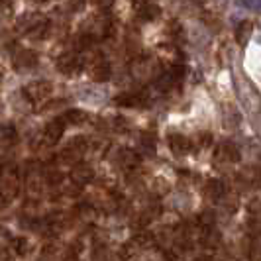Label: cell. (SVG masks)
Here are the masks:
<instances>
[{
    "mask_svg": "<svg viewBox=\"0 0 261 261\" xmlns=\"http://www.w3.org/2000/svg\"><path fill=\"white\" fill-rule=\"evenodd\" d=\"M81 59H79L77 55H67L61 59V63H59V71L61 73H65V75H77L79 71H81Z\"/></svg>",
    "mask_w": 261,
    "mask_h": 261,
    "instance_id": "obj_1",
    "label": "cell"
},
{
    "mask_svg": "<svg viewBox=\"0 0 261 261\" xmlns=\"http://www.w3.org/2000/svg\"><path fill=\"white\" fill-rule=\"evenodd\" d=\"M169 145H171V149H173L175 153H179V155H183V153H187V151L191 149V142H189L185 136H181V134L169 136Z\"/></svg>",
    "mask_w": 261,
    "mask_h": 261,
    "instance_id": "obj_2",
    "label": "cell"
},
{
    "mask_svg": "<svg viewBox=\"0 0 261 261\" xmlns=\"http://www.w3.org/2000/svg\"><path fill=\"white\" fill-rule=\"evenodd\" d=\"M63 132H65V124H63V120H53V122H49V124H47V128H45L47 142L55 144V142L63 136Z\"/></svg>",
    "mask_w": 261,
    "mask_h": 261,
    "instance_id": "obj_3",
    "label": "cell"
},
{
    "mask_svg": "<svg viewBox=\"0 0 261 261\" xmlns=\"http://www.w3.org/2000/svg\"><path fill=\"white\" fill-rule=\"evenodd\" d=\"M71 177H73V181L77 185H85L92 179V169L89 165H77L75 171L71 173Z\"/></svg>",
    "mask_w": 261,
    "mask_h": 261,
    "instance_id": "obj_4",
    "label": "cell"
},
{
    "mask_svg": "<svg viewBox=\"0 0 261 261\" xmlns=\"http://www.w3.org/2000/svg\"><path fill=\"white\" fill-rule=\"evenodd\" d=\"M110 65L106 63V61H98L94 69H92V77L96 79V81H108L110 79Z\"/></svg>",
    "mask_w": 261,
    "mask_h": 261,
    "instance_id": "obj_5",
    "label": "cell"
},
{
    "mask_svg": "<svg viewBox=\"0 0 261 261\" xmlns=\"http://www.w3.org/2000/svg\"><path fill=\"white\" fill-rule=\"evenodd\" d=\"M87 120V114L83 112V110H69L63 118V122H67L69 126H79V124H83Z\"/></svg>",
    "mask_w": 261,
    "mask_h": 261,
    "instance_id": "obj_6",
    "label": "cell"
},
{
    "mask_svg": "<svg viewBox=\"0 0 261 261\" xmlns=\"http://www.w3.org/2000/svg\"><path fill=\"white\" fill-rule=\"evenodd\" d=\"M249 36H251V24H249V22H242V24L238 26L236 38H238L240 43H246V41L249 39Z\"/></svg>",
    "mask_w": 261,
    "mask_h": 261,
    "instance_id": "obj_7",
    "label": "cell"
},
{
    "mask_svg": "<svg viewBox=\"0 0 261 261\" xmlns=\"http://www.w3.org/2000/svg\"><path fill=\"white\" fill-rule=\"evenodd\" d=\"M18 59H20V67H34L38 63V55L32 51H22L18 55Z\"/></svg>",
    "mask_w": 261,
    "mask_h": 261,
    "instance_id": "obj_8",
    "label": "cell"
},
{
    "mask_svg": "<svg viewBox=\"0 0 261 261\" xmlns=\"http://www.w3.org/2000/svg\"><path fill=\"white\" fill-rule=\"evenodd\" d=\"M208 195L212 196V198H218L220 195H224V187L218 181H214V183L208 185Z\"/></svg>",
    "mask_w": 261,
    "mask_h": 261,
    "instance_id": "obj_9",
    "label": "cell"
},
{
    "mask_svg": "<svg viewBox=\"0 0 261 261\" xmlns=\"http://www.w3.org/2000/svg\"><path fill=\"white\" fill-rule=\"evenodd\" d=\"M69 6L75 10V12H81L85 8V0H69Z\"/></svg>",
    "mask_w": 261,
    "mask_h": 261,
    "instance_id": "obj_10",
    "label": "cell"
},
{
    "mask_svg": "<svg viewBox=\"0 0 261 261\" xmlns=\"http://www.w3.org/2000/svg\"><path fill=\"white\" fill-rule=\"evenodd\" d=\"M14 0H0V10H8V8H12Z\"/></svg>",
    "mask_w": 261,
    "mask_h": 261,
    "instance_id": "obj_11",
    "label": "cell"
},
{
    "mask_svg": "<svg viewBox=\"0 0 261 261\" xmlns=\"http://www.w3.org/2000/svg\"><path fill=\"white\" fill-rule=\"evenodd\" d=\"M96 4H98V6H110L112 0H96Z\"/></svg>",
    "mask_w": 261,
    "mask_h": 261,
    "instance_id": "obj_12",
    "label": "cell"
}]
</instances>
